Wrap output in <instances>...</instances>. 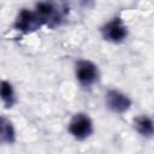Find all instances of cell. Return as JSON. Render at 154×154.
<instances>
[{
  "instance_id": "cell-1",
  "label": "cell",
  "mask_w": 154,
  "mask_h": 154,
  "mask_svg": "<svg viewBox=\"0 0 154 154\" xmlns=\"http://www.w3.org/2000/svg\"><path fill=\"white\" fill-rule=\"evenodd\" d=\"M32 10L37 14L42 26H47L49 29L60 26L69 12L64 5L52 1H38L34 5Z\"/></svg>"
},
{
  "instance_id": "cell-2",
  "label": "cell",
  "mask_w": 154,
  "mask_h": 154,
  "mask_svg": "<svg viewBox=\"0 0 154 154\" xmlns=\"http://www.w3.org/2000/svg\"><path fill=\"white\" fill-rule=\"evenodd\" d=\"M102 40L112 45H120L129 36V28L120 14H114L100 26Z\"/></svg>"
},
{
  "instance_id": "cell-3",
  "label": "cell",
  "mask_w": 154,
  "mask_h": 154,
  "mask_svg": "<svg viewBox=\"0 0 154 154\" xmlns=\"http://www.w3.org/2000/svg\"><path fill=\"white\" fill-rule=\"evenodd\" d=\"M73 72L77 83L84 89L93 88L100 81V69L94 61L89 59L76 60Z\"/></svg>"
},
{
  "instance_id": "cell-4",
  "label": "cell",
  "mask_w": 154,
  "mask_h": 154,
  "mask_svg": "<svg viewBox=\"0 0 154 154\" xmlns=\"http://www.w3.org/2000/svg\"><path fill=\"white\" fill-rule=\"evenodd\" d=\"M67 132L76 141L83 142L94 134V123L85 112L75 113L67 123Z\"/></svg>"
},
{
  "instance_id": "cell-5",
  "label": "cell",
  "mask_w": 154,
  "mask_h": 154,
  "mask_svg": "<svg viewBox=\"0 0 154 154\" xmlns=\"http://www.w3.org/2000/svg\"><path fill=\"white\" fill-rule=\"evenodd\" d=\"M41 28L43 26L35 11L32 8H26V7H23L17 12L12 23V29L23 35L32 34L40 30Z\"/></svg>"
},
{
  "instance_id": "cell-6",
  "label": "cell",
  "mask_w": 154,
  "mask_h": 154,
  "mask_svg": "<svg viewBox=\"0 0 154 154\" xmlns=\"http://www.w3.org/2000/svg\"><path fill=\"white\" fill-rule=\"evenodd\" d=\"M105 106L114 114H124L132 107V99L124 91L111 88L105 93Z\"/></svg>"
},
{
  "instance_id": "cell-7",
  "label": "cell",
  "mask_w": 154,
  "mask_h": 154,
  "mask_svg": "<svg viewBox=\"0 0 154 154\" xmlns=\"http://www.w3.org/2000/svg\"><path fill=\"white\" fill-rule=\"evenodd\" d=\"M132 125L135 131L143 138L150 140L154 135V122L148 114H138L132 119Z\"/></svg>"
},
{
  "instance_id": "cell-8",
  "label": "cell",
  "mask_w": 154,
  "mask_h": 154,
  "mask_svg": "<svg viewBox=\"0 0 154 154\" xmlns=\"http://www.w3.org/2000/svg\"><path fill=\"white\" fill-rule=\"evenodd\" d=\"M17 141V132L12 120L5 116H0V143L11 146Z\"/></svg>"
},
{
  "instance_id": "cell-9",
  "label": "cell",
  "mask_w": 154,
  "mask_h": 154,
  "mask_svg": "<svg viewBox=\"0 0 154 154\" xmlns=\"http://www.w3.org/2000/svg\"><path fill=\"white\" fill-rule=\"evenodd\" d=\"M0 101L5 108H13L17 103V94L14 87L7 79H0Z\"/></svg>"
}]
</instances>
